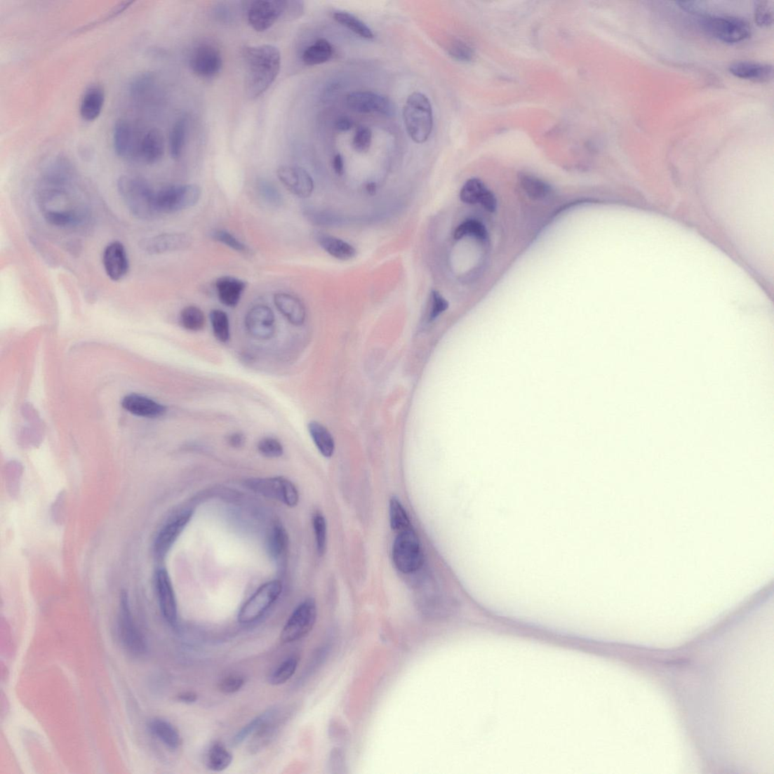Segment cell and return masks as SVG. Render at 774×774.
<instances>
[{"instance_id": "cell-18", "label": "cell", "mask_w": 774, "mask_h": 774, "mask_svg": "<svg viewBox=\"0 0 774 774\" xmlns=\"http://www.w3.org/2000/svg\"><path fill=\"white\" fill-rule=\"evenodd\" d=\"M156 589L164 620L172 627H175L178 621V603L171 578L165 570L162 569L156 573Z\"/></svg>"}, {"instance_id": "cell-40", "label": "cell", "mask_w": 774, "mask_h": 774, "mask_svg": "<svg viewBox=\"0 0 774 774\" xmlns=\"http://www.w3.org/2000/svg\"><path fill=\"white\" fill-rule=\"evenodd\" d=\"M299 663L298 656L293 655L283 661L279 667L273 672L270 677V683L274 686H279L288 682L295 674Z\"/></svg>"}, {"instance_id": "cell-59", "label": "cell", "mask_w": 774, "mask_h": 774, "mask_svg": "<svg viewBox=\"0 0 774 774\" xmlns=\"http://www.w3.org/2000/svg\"><path fill=\"white\" fill-rule=\"evenodd\" d=\"M367 191L370 194H374L376 192V184L369 183L367 185Z\"/></svg>"}, {"instance_id": "cell-4", "label": "cell", "mask_w": 774, "mask_h": 774, "mask_svg": "<svg viewBox=\"0 0 774 774\" xmlns=\"http://www.w3.org/2000/svg\"><path fill=\"white\" fill-rule=\"evenodd\" d=\"M201 189L197 185H172L155 192L156 213H174L194 207L201 199Z\"/></svg>"}, {"instance_id": "cell-15", "label": "cell", "mask_w": 774, "mask_h": 774, "mask_svg": "<svg viewBox=\"0 0 774 774\" xmlns=\"http://www.w3.org/2000/svg\"><path fill=\"white\" fill-rule=\"evenodd\" d=\"M277 175L286 189L299 198H309L314 189V182L311 175L299 166H281Z\"/></svg>"}, {"instance_id": "cell-43", "label": "cell", "mask_w": 774, "mask_h": 774, "mask_svg": "<svg viewBox=\"0 0 774 774\" xmlns=\"http://www.w3.org/2000/svg\"><path fill=\"white\" fill-rule=\"evenodd\" d=\"M467 236L484 241L488 238V232L482 223L476 220H467L456 229L454 238L455 240H460Z\"/></svg>"}, {"instance_id": "cell-13", "label": "cell", "mask_w": 774, "mask_h": 774, "mask_svg": "<svg viewBox=\"0 0 774 774\" xmlns=\"http://www.w3.org/2000/svg\"><path fill=\"white\" fill-rule=\"evenodd\" d=\"M222 66V55L217 47L203 43L194 48L191 55L190 67L196 75L209 79L220 72Z\"/></svg>"}, {"instance_id": "cell-20", "label": "cell", "mask_w": 774, "mask_h": 774, "mask_svg": "<svg viewBox=\"0 0 774 774\" xmlns=\"http://www.w3.org/2000/svg\"><path fill=\"white\" fill-rule=\"evenodd\" d=\"M460 198L467 204L482 205L485 210L493 213L497 208V200L494 194L488 190L479 179H470L464 185Z\"/></svg>"}, {"instance_id": "cell-27", "label": "cell", "mask_w": 774, "mask_h": 774, "mask_svg": "<svg viewBox=\"0 0 774 774\" xmlns=\"http://www.w3.org/2000/svg\"><path fill=\"white\" fill-rule=\"evenodd\" d=\"M105 102L103 87L93 85L88 88L81 102L80 113L86 121H93L101 114Z\"/></svg>"}, {"instance_id": "cell-58", "label": "cell", "mask_w": 774, "mask_h": 774, "mask_svg": "<svg viewBox=\"0 0 774 774\" xmlns=\"http://www.w3.org/2000/svg\"><path fill=\"white\" fill-rule=\"evenodd\" d=\"M333 168H334V170L338 175H341L344 174L345 161L344 159H342V156L340 154H337L335 156L334 161H333Z\"/></svg>"}, {"instance_id": "cell-53", "label": "cell", "mask_w": 774, "mask_h": 774, "mask_svg": "<svg viewBox=\"0 0 774 774\" xmlns=\"http://www.w3.org/2000/svg\"><path fill=\"white\" fill-rule=\"evenodd\" d=\"M448 308V302L438 291L432 292V307L429 313V320L433 321L442 314Z\"/></svg>"}, {"instance_id": "cell-10", "label": "cell", "mask_w": 774, "mask_h": 774, "mask_svg": "<svg viewBox=\"0 0 774 774\" xmlns=\"http://www.w3.org/2000/svg\"><path fill=\"white\" fill-rule=\"evenodd\" d=\"M705 31L718 40L736 44L747 40L751 35L749 24L741 18L730 16H709L703 18Z\"/></svg>"}, {"instance_id": "cell-21", "label": "cell", "mask_w": 774, "mask_h": 774, "mask_svg": "<svg viewBox=\"0 0 774 774\" xmlns=\"http://www.w3.org/2000/svg\"><path fill=\"white\" fill-rule=\"evenodd\" d=\"M164 137L159 129H150L143 132L137 162L154 164L159 162L164 154Z\"/></svg>"}, {"instance_id": "cell-44", "label": "cell", "mask_w": 774, "mask_h": 774, "mask_svg": "<svg viewBox=\"0 0 774 774\" xmlns=\"http://www.w3.org/2000/svg\"><path fill=\"white\" fill-rule=\"evenodd\" d=\"M258 190L264 201L274 207H279L283 203L282 194L276 186L267 180H260Z\"/></svg>"}, {"instance_id": "cell-37", "label": "cell", "mask_w": 774, "mask_h": 774, "mask_svg": "<svg viewBox=\"0 0 774 774\" xmlns=\"http://www.w3.org/2000/svg\"><path fill=\"white\" fill-rule=\"evenodd\" d=\"M389 519L392 530L398 533L411 527L404 507L396 497L392 498L389 501Z\"/></svg>"}, {"instance_id": "cell-17", "label": "cell", "mask_w": 774, "mask_h": 774, "mask_svg": "<svg viewBox=\"0 0 774 774\" xmlns=\"http://www.w3.org/2000/svg\"><path fill=\"white\" fill-rule=\"evenodd\" d=\"M102 262L107 276L114 281L122 280L129 272L128 254L124 245L119 241L107 245L103 252Z\"/></svg>"}, {"instance_id": "cell-12", "label": "cell", "mask_w": 774, "mask_h": 774, "mask_svg": "<svg viewBox=\"0 0 774 774\" xmlns=\"http://www.w3.org/2000/svg\"><path fill=\"white\" fill-rule=\"evenodd\" d=\"M287 1L258 0L253 2L248 12V20L253 30L266 32L280 19H285Z\"/></svg>"}, {"instance_id": "cell-5", "label": "cell", "mask_w": 774, "mask_h": 774, "mask_svg": "<svg viewBox=\"0 0 774 774\" xmlns=\"http://www.w3.org/2000/svg\"><path fill=\"white\" fill-rule=\"evenodd\" d=\"M393 560L398 571L404 574L415 573L422 566V547L413 527L398 533L393 546Z\"/></svg>"}, {"instance_id": "cell-48", "label": "cell", "mask_w": 774, "mask_h": 774, "mask_svg": "<svg viewBox=\"0 0 774 774\" xmlns=\"http://www.w3.org/2000/svg\"><path fill=\"white\" fill-rule=\"evenodd\" d=\"M154 84V77L150 74H142L137 76L131 84L130 91L134 99L139 100L151 89Z\"/></svg>"}, {"instance_id": "cell-39", "label": "cell", "mask_w": 774, "mask_h": 774, "mask_svg": "<svg viewBox=\"0 0 774 774\" xmlns=\"http://www.w3.org/2000/svg\"><path fill=\"white\" fill-rule=\"evenodd\" d=\"M180 320L185 329L193 332L201 331L206 323L204 313L201 309L194 306L184 308L180 313Z\"/></svg>"}, {"instance_id": "cell-32", "label": "cell", "mask_w": 774, "mask_h": 774, "mask_svg": "<svg viewBox=\"0 0 774 774\" xmlns=\"http://www.w3.org/2000/svg\"><path fill=\"white\" fill-rule=\"evenodd\" d=\"M232 753L219 742H215L209 749L207 756L208 769L215 772H221L227 769L232 763Z\"/></svg>"}, {"instance_id": "cell-1", "label": "cell", "mask_w": 774, "mask_h": 774, "mask_svg": "<svg viewBox=\"0 0 774 774\" xmlns=\"http://www.w3.org/2000/svg\"><path fill=\"white\" fill-rule=\"evenodd\" d=\"M245 91L250 99H257L276 81L281 69V53L272 45L245 46Z\"/></svg>"}, {"instance_id": "cell-34", "label": "cell", "mask_w": 774, "mask_h": 774, "mask_svg": "<svg viewBox=\"0 0 774 774\" xmlns=\"http://www.w3.org/2000/svg\"><path fill=\"white\" fill-rule=\"evenodd\" d=\"M333 17L338 23L348 28L349 31L356 35L366 39V40H371L375 37L373 32L363 22L359 20L358 18L352 14L338 11L335 12Z\"/></svg>"}, {"instance_id": "cell-55", "label": "cell", "mask_w": 774, "mask_h": 774, "mask_svg": "<svg viewBox=\"0 0 774 774\" xmlns=\"http://www.w3.org/2000/svg\"><path fill=\"white\" fill-rule=\"evenodd\" d=\"M245 436L241 433H234L228 437V443L233 448H241L245 444Z\"/></svg>"}, {"instance_id": "cell-28", "label": "cell", "mask_w": 774, "mask_h": 774, "mask_svg": "<svg viewBox=\"0 0 774 774\" xmlns=\"http://www.w3.org/2000/svg\"><path fill=\"white\" fill-rule=\"evenodd\" d=\"M149 728L154 736L168 749L176 750L181 746L180 732L171 722L162 719H154L150 721Z\"/></svg>"}, {"instance_id": "cell-22", "label": "cell", "mask_w": 774, "mask_h": 774, "mask_svg": "<svg viewBox=\"0 0 774 774\" xmlns=\"http://www.w3.org/2000/svg\"><path fill=\"white\" fill-rule=\"evenodd\" d=\"M191 241L190 236L185 234H163L147 240L142 246L143 245L144 250L151 254H160L189 247Z\"/></svg>"}, {"instance_id": "cell-7", "label": "cell", "mask_w": 774, "mask_h": 774, "mask_svg": "<svg viewBox=\"0 0 774 774\" xmlns=\"http://www.w3.org/2000/svg\"><path fill=\"white\" fill-rule=\"evenodd\" d=\"M117 634L124 648L131 655L141 656L147 652L146 639L133 620L128 596L125 592L121 596Z\"/></svg>"}, {"instance_id": "cell-51", "label": "cell", "mask_w": 774, "mask_h": 774, "mask_svg": "<svg viewBox=\"0 0 774 774\" xmlns=\"http://www.w3.org/2000/svg\"><path fill=\"white\" fill-rule=\"evenodd\" d=\"M243 685L244 679L239 675L233 674L221 680L219 689L225 694H232L239 692Z\"/></svg>"}, {"instance_id": "cell-19", "label": "cell", "mask_w": 774, "mask_h": 774, "mask_svg": "<svg viewBox=\"0 0 774 774\" xmlns=\"http://www.w3.org/2000/svg\"><path fill=\"white\" fill-rule=\"evenodd\" d=\"M191 518L192 512L185 511L174 516L171 521L166 523L155 540L154 551L156 555L163 557L170 551L186 526L189 524Z\"/></svg>"}, {"instance_id": "cell-6", "label": "cell", "mask_w": 774, "mask_h": 774, "mask_svg": "<svg viewBox=\"0 0 774 774\" xmlns=\"http://www.w3.org/2000/svg\"><path fill=\"white\" fill-rule=\"evenodd\" d=\"M282 589V583L279 580H272L262 585L242 606L238 615L239 622L249 625L258 621L278 601Z\"/></svg>"}, {"instance_id": "cell-25", "label": "cell", "mask_w": 774, "mask_h": 774, "mask_svg": "<svg viewBox=\"0 0 774 774\" xmlns=\"http://www.w3.org/2000/svg\"><path fill=\"white\" fill-rule=\"evenodd\" d=\"M729 70L733 75L741 79L759 83L770 81L773 74L772 65L749 62L733 63Z\"/></svg>"}, {"instance_id": "cell-46", "label": "cell", "mask_w": 774, "mask_h": 774, "mask_svg": "<svg viewBox=\"0 0 774 774\" xmlns=\"http://www.w3.org/2000/svg\"><path fill=\"white\" fill-rule=\"evenodd\" d=\"M754 21L761 27H768L773 21V3L759 1L754 6Z\"/></svg>"}, {"instance_id": "cell-3", "label": "cell", "mask_w": 774, "mask_h": 774, "mask_svg": "<svg viewBox=\"0 0 774 774\" xmlns=\"http://www.w3.org/2000/svg\"><path fill=\"white\" fill-rule=\"evenodd\" d=\"M403 119L410 138L418 144L427 142L433 131L432 105L423 93L411 94L403 109Z\"/></svg>"}, {"instance_id": "cell-31", "label": "cell", "mask_w": 774, "mask_h": 774, "mask_svg": "<svg viewBox=\"0 0 774 774\" xmlns=\"http://www.w3.org/2000/svg\"><path fill=\"white\" fill-rule=\"evenodd\" d=\"M334 53L331 44L326 39H319L306 48L302 55L303 63L309 66L324 64Z\"/></svg>"}, {"instance_id": "cell-16", "label": "cell", "mask_w": 774, "mask_h": 774, "mask_svg": "<svg viewBox=\"0 0 774 774\" xmlns=\"http://www.w3.org/2000/svg\"><path fill=\"white\" fill-rule=\"evenodd\" d=\"M245 326L252 337L259 340H269L275 334V315L267 306L254 307L245 318Z\"/></svg>"}, {"instance_id": "cell-52", "label": "cell", "mask_w": 774, "mask_h": 774, "mask_svg": "<svg viewBox=\"0 0 774 774\" xmlns=\"http://www.w3.org/2000/svg\"><path fill=\"white\" fill-rule=\"evenodd\" d=\"M449 55L454 60L460 62H468L473 57V51L469 46L462 42L454 43L449 48Z\"/></svg>"}, {"instance_id": "cell-11", "label": "cell", "mask_w": 774, "mask_h": 774, "mask_svg": "<svg viewBox=\"0 0 774 774\" xmlns=\"http://www.w3.org/2000/svg\"><path fill=\"white\" fill-rule=\"evenodd\" d=\"M143 132L127 120H120L114 126L113 145L121 159L137 162Z\"/></svg>"}, {"instance_id": "cell-57", "label": "cell", "mask_w": 774, "mask_h": 774, "mask_svg": "<svg viewBox=\"0 0 774 774\" xmlns=\"http://www.w3.org/2000/svg\"><path fill=\"white\" fill-rule=\"evenodd\" d=\"M178 700L185 704H192L198 700V695L194 692H184L178 695Z\"/></svg>"}, {"instance_id": "cell-33", "label": "cell", "mask_w": 774, "mask_h": 774, "mask_svg": "<svg viewBox=\"0 0 774 774\" xmlns=\"http://www.w3.org/2000/svg\"><path fill=\"white\" fill-rule=\"evenodd\" d=\"M46 220L56 227H70L82 223L85 215L76 210L47 211Z\"/></svg>"}, {"instance_id": "cell-24", "label": "cell", "mask_w": 774, "mask_h": 774, "mask_svg": "<svg viewBox=\"0 0 774 774\" xmlns=\"http://www.w3.org/2000/svg\"><path fill=\"white\" fill-rule=\"evenodd\" d=\"M215 286L222 305L228 307H235L239 305L242 293L247 288V283L237 278L222 276L215 281Z\"/></svg>"}, {"instance_id": "cell-8", "label": "cell", "mask_w": 774, "mask_h": 774, "mask_svg": "<svg viewBox=\"0 0 774 774\" xmlns=\"http://www.w3.org/2000/svg\"><path fill=\"white\" fill-rule=\"evenodd\" d=\"M246 486L255 493L277 500L290 507L297 506L299 502L298 490L285 477L251 479L246 482Z\"/></svg>"}, {"instance_id": "cell-41", "label": "cell", "mask_w": 774, "mask_h": 774, "mask_svg": "<svg viewBox=\"0 0 774 774\" xmlns=\"http://www.w3.org/2000/svg\"><path fill=\"white\" fill-rule=\"evenodd\" d=\"M210 320L215 337L222 342H227L230 338L229 319L227 313L213 309L210 313Z\"/></svg>"}, {"instance_id": "cell-29", "label": "cell", "mask_w": 774, "mask_h": 774, "mask_svg": "<svg viewBox=\"0 0 774 774\" xmlns=\"http://www.w3.org/2000/svg\"><path fill=\"white\" fill-rule=\"evenodd\" d=\"M318 241L320 246L336 259L347 261L356 257V249L346 241L329 235H320Z\"/></svg>"}, {"instance_id": "cell-35", "label": "cell", "mask_w": 774, "mask_h": 774, "mask_svg": "<svg viewBox=\"0 0 774 774\" xmlns=\"http://www.w3.org/2000/svg\"><path fill=\"white\" fill-rule=\"evenodd\" d=\"M188 120L186 117H181L175 123L170 135V152L172 158L178 159L182 155L187 133Z\"/></svg>"}, {"instance_id": "cell-49", "label": "cell", "mask_w": 774, "mask_h": 774, "mask_svg": "<svg viewBox=\"0 0 774 774\" xmlns=\"http://www.w3.org/2000/svg\"><path fill=\"white\" fill-rule=\"evenodd\" d=\"M212 238L238 252L246 253L248 251L246 244H244L232 233L222 229L215 230L211 234Z\"/></svg>"}, {"instance_id": "cell-50", "label": "cell", "mask_w": 774, "mask_h": 774, "mask_svg": "<svg viewBox=\"0 0 774 774\" xmlns=\"http://www.w3.org/2000/svg\"><path fill=\"white\" fill-rule=\"evenodd\" d=\"M371 142L372 132L369 127L366 126H359L354 137V140H352L354 149L359 153H366L369 150Z\"/></svg>"}, {"instance_id": "cell-38", "label": "cell", "mask_w": 774, "mask_h": 774, "mask_svg": "<svg viewBox=\"0 0 774 774\" xmlns=\"http://www.w3.org/2000/svg\"><path fill=\"white\" fill-rule=\"evenodd\" d=\"M521 182L528 197L534 200L545 199L552 192L549 185L532 175H523Z\"/></svg>"}, {"instance_id": "cell-9", "label": "cell", "mask_w": 774, "mask_h": 774, "mask_svg": "<svg viewBox=\"0 0 774 774\" xmlns=\"http://www.w3.org/2000/svg\"><path fill=\"white\" fill-rule=\"evenodd\" d=\"M317 619L316 601L308 599L302 602L293 612L281 634V641L290 643L298 641L309 634Z\"/></svg>"}, {"instance_id": "cell-54", "label": "cell", "mask_w": 774, "mask_h": 774, "mask_svg": "<svg viewBox=\"0 0 774 774\" xmlns=\"http://www.w3.org/2000/svg\"><path fill=\"white\" fill-rule=\"evenodd\" d=\"M329 768L332 773H345V754L340 749H335L332 751L329 760Z\"/></svg>"}, {"instance_id": "cell-14", "label": "cell", "mask_w": 774, "mask_h": 774, "mask_svg": "<svg viewBox=\"0 0 774 774\" xmlns=\"http://www.w3.org/2000/svg\"><path fill=\"white\" fill-rule=\"evenodd\" d=\"M347 103L351 110L361 114L377 113L392 116L395 112L394 105L389 98L373 92L351 93L347 95Z\"/></svg>"}, {"instance_id": "cell-36", "label": "cell", "mask_w": 774, "mask_h": 774, "mask_svg": "<svg viewBox=\"0 0 774 774\" xmlns=\"http://www.w3.org/2000/svg\"><path fill=\"white\" fill-rule=\"evenodd\" d=\"M277 712L276 709L268 710L253 719L247 725H245V726L232 738V746H240V745L248 740L252 735L256 733L262 725L273 717Z\"/></svg>"}, {"instance_id": "cell-42", "label": "cell", "mask_w": 774, "mask_h": 774, "mask_svg": "<svg viewBox=\"0 0 774 774\" xmlns=\"http://www.w3.org/2000/svg\"><path fill=\"white\" fill-rule=\"evenodd\" d=\"M288 543V534L282 526H274L269 535L267 547L269 553L273 557L280 556L286 550Z\"/></svg>"}, {"instance_id": "cell-56", "label": "cell", "mask_w": 774, "mask_h": 774, "mask_svg": "<svg viewBox=\"0 0 774 774\" xmlns=\"http://www.w3.org/2000/svg\"><path fill=\"white\" fill-rule=\"evenodd\" d=\"M352 126H354V122L346 116L340 117L335 124L336 129L340 132L349 131Z\"/></svg>"}, {"instance_id": "cell-45", "label": "cell", "mask_w": 774, "mask_h": 774, "mask_svg": "<svg viewBox=\"0 0 774 774\" xmlns=\"http://www.w3.org/2000/svg\"><path fill=\"white\" fill-rule=\"evenodd\" d=\"M313 528H314L318 553L323 555L326 552L327 545V524L324 516L316 514L313 517Z\"/></svg>"}, {"instance_id": "cell-26", "label": "cell", "mask_w": 774, "mask_h": 774, "mask_svg": "<svg viewBox=\"0 0 774 774\" xmlns=\"http://www.w3.org/2000/svg\"><path fill=\"white\" fill-rule=\"evenodd\" d=\"M274 302L279 311L292 325L300 326L305 323L306 309L298 298L289 293H279L274 298Z\"/></svg>"}, {"instance_id": "cell-30", "label": "cell", "mask_w": 774, "mask_h": 774, "mask_svg": "<svg viewBox=\"0 0 774 774\" xmlns=\"http://www.w3.org/2000/svg\"><path fill=\"white\" fill-rule=\"evenodd\" d=\"M308 430L313 442L323 456L331 458L334 455L335 450L334 438L324 426L317 421L312 420L308 425Z\"/></svg>"}, {"instance_id": "cell-47", "label": "cell", "mask_w": 774, "mask_h": 774, "mask_svg": "<svg viewBox=\"0 0 774 774\" xmlns=\"http://www.w3.org/2000/svg\"><path fill=\"white\" fill-rule=\"evenodd\" d=\"M258 448L262 456L269 458H280L283 454V446L273 437L262 438L258 443Z\"/></svg>"}, {"instance_id": "cell-2", "label": "cell", "mask_w": 774, "mask_h": 774, "mask_svg": "<svg viewBox=\"0 0 774 774\" xmlns=\"http://www.w3.org/2000/svg\"><path fill=\"white\" fill-rule=\"evenodd\" d=\"M117 189L126 207L135 218L151 220L156 213L155 191L145 180L135 175H122Z\"/></svg>"}, {"instance_id": "cell-23", "label": "cell", "mask_w": 774, "mask_h": 774, "mask_svg": "<svg viewBox=\"0 0 774 774\" xmlns=\"http://www.w3.org/2000/svg\"><path fill=\"white\" fill-rule=\"evenodd\" d=\"M122 406L131 414L143 418H159L164 415L166 408L155 401L136 394L126 396Z\"/></svg>"}]
</instances>
